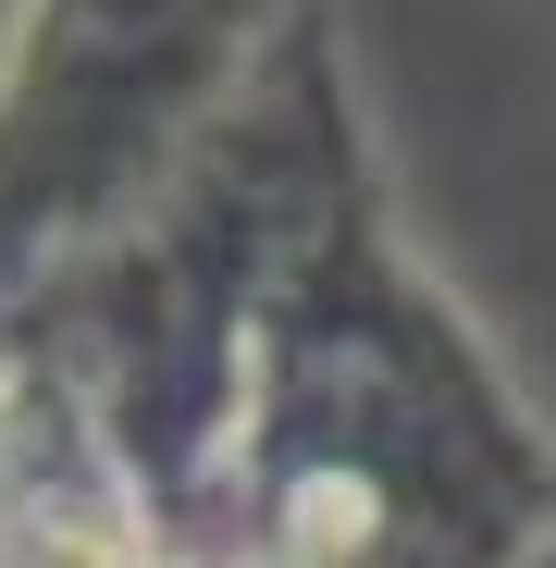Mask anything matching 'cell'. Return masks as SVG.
Returning <instances> with one entry per match:
<instances>
[{
    "label": "cell",
    "instance_id": "cell-1",
    "mask_svg": "<svg viewBox=\"0 0 556 568\" xmlns=\"http://www.w3.org/2000/svg\"><path fill=\"white\" fill-rule=\"evenodd\" d=\"M0 568H556L544 408L247 0L0 74Z\"/></svg>",
    "mask_w": 556,
    "mask_h": 568
}]
</instances>
